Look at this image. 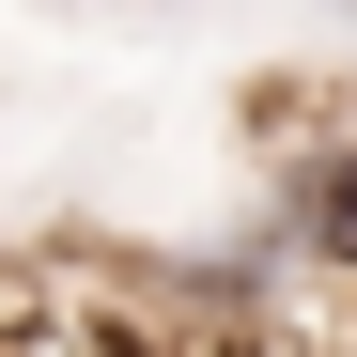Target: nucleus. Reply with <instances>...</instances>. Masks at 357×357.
Listing matches in <instances>:
<instances>
[{
  "mask_svg": "<svg viewBox=\"0 0 357 357\" xmlns=\"http://www.w3.org/2000/svg\"><path fill=\"white\" fill-rule=\"evenodd\" d=\"M140 16H171V0H140Z\"/></svg>",
  "mask_w": 357,
  "mask_h": 357,
  "instance_id": "1",
  "label": "nucleus"
},
{
  "mask_svg": "<svg viewBox=\"0 0 357 357\" xmlns=\"http://www.w3.org/2000/svg\"><path fill=\"white\" fill-rule=\"evenodd\" d=\"M326 16H357V0H326Z\"/></svg>",
  "mask_w": 357,
  "mask_h": 357,
  "instance_id": "2",
  "label": "nucleus"
}]
</instances>
